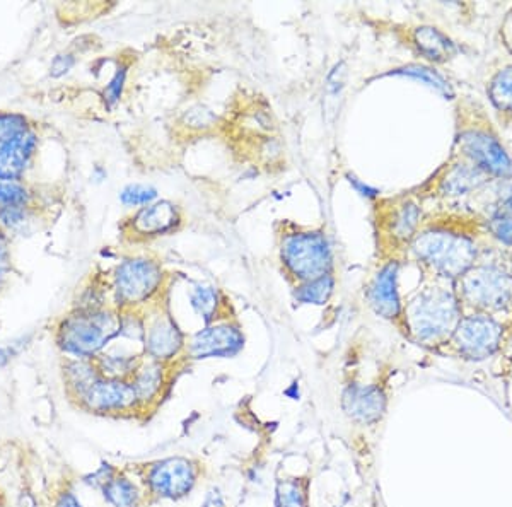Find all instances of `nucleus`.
<instances>
[{
	"label": "nucleus",
	"instance_id": "obj_1",
	"mask_svg": "<svg viewBox=\"0 0 512 507\" xmlns=\"http://www.w3.org/2000/svg\"><path fill=\"white\" fill-rule=\"evenodd\" d=\"M410 250L417 262L441 279H460L478 260L475 239L444 224L429 226L415 234Z\"/></svg>",
	"mask_w": 512,
	"mask_h": 507
},
{
	"label": "nucleus",
	"instance_id": "obj_2",
	"mask_svg": "<svg viewBox=\"0 0 512 507\" xmlns=\"http://www.w3.org/2000/svg\"><path fill=\"white\" fill-rule=\"evenodd\" d=\"M403 313L410 333L420 342L432 344L453 335L461 320V303L456 291L436 284L417 292Z\"/></svg>",
	"mask_w": 512,
	"mask_h": 507
},
{
	"label": "nucleus",
	"instance_id": "obj_3",
	"mask_svg": "<svg viewBox=\"0 0 512 507\" xmlns=\"http://www.w3.org/2000/svg\"><path fill=\"white\" fill-rule=\"evenodd\" d=\"M120 333V315L103 308H81L59 328V345L77 359L98 356Z\"/></svg>",
	"mask_w": 512,
	"mask_h": 507
},
{
	"label": "nucleus",
	"instance_id": "obj_4",
	"mask_svg": "<svg viewBox=\"0 0 512 507\" xmlns=\"http://www.w3.org/2000/svg\"><path fill=\"white\" fill-rule=\"evenodd\" d=\"M280 262L297 284L332 274L333 251L321 231H291L280 239Z\"/></svg>",
	"mask_w": 512,
	"mask_h": 507
},
{
	"label": "nucleus",
	"instance_id": "obj_5",
	"mask_svg": "<svg viewBox=\"0 0 512 507\" xmlns=\"http://www.w3.org/2000/svg\"><path fill=\"white\" fill-rule=\"evenodd\" d=\"M456 294L477 313H499L512 304L511 275L499 263L477 262L458 279Z\"/></svg>",
	"mask_w": 512,
	"mask_h": 507
},
{
	"label": "nucleus",
	"instance_id": "obj_6",
	"mask_svg": "<svg viewBox=\"0 0 512 507\" xmlns=\"http://www.w3.org/2000/svg\"><path fill=\"white\" fill-rule=\"evenodd\" d=\"M164 272L161 265L149 258H127L118 265L113 279V291L118 306L134 308L147 303L163 286Z\"/></svg>",
	"mask_w": 512,
	"mask_h": 507
},
{
	"label": "nucleus",
	"instance_id": "obj_7",
	"mask_svg": "<svg viewBox=\"0 0 512 507\" xmlns=\"http://www.w3.org/2000/svg\"><path fill=\"white\" fill-rule=\"evenodd\" d=\"M461 158L475 164L483 173L495 178H512V158L502 146L499 137L485 127H470L458 137Z\"/></svg>",
	"mask_w": 512,
	"mask_h": 507
},
{
	"label": "nucleus",
	"instance_id": "obj_8",
	"mask_svg": "<svg viewBox=\"0 0 512 507\" xmlns=\"http://www.w3.org/2000/svg\"><path fill=\"white\" fill-rule=\"evenodd\" d=\"M502 333V325L494 316L475 313L463 316L451 337L461 356L472 361H482L501 347Z\"/></svg>",
	"mask_w": 512,
	"mask_h": 507
},
{
	"label": "nucleus",
	"instance_id": "obj_9",
	"mask_svg": "<svg viewBox=\"0 0 512 507\" xmlns=\"http://www.w3.org/2000/svg\"><path fill=\"white\" fill-rule=\"evenodd\" d=\"M245 345V337L236 325L212 323L193 335L188 344V354L193 359L233 357Z\"/></svg>",
	"mask_w": 512,
	"mask_h": 507
},
{
	"label": "nucleus",
	"instance_id": "obj_10",
	"mask_svg": "<svg viewBox=\"0 0 512 507\" xmlns=\"http://www.w3.org/2000/svg\"><path fill=\"white\" fill-rule=\"evenodd\" d=\"M152 492L163 499L187 496L195 484V470L185 458H168L152 465L147 475Z\"/></svg>",
	"mask_w": 512,
	"mask_h": 507
},
{
	"label": "nucleus",
	"instance_id": "obj_11",
	"mask_svg": "<svg viewBox=\"0 0 512 507\" xmlns=\"http://www.w3.org/2000/svg\"><path fill=\"white\" fill-rule=\"evenodd\" d=\"M398 272H400V263L391 260L379 269L378 274L374 275L373 282L367 289L369 306L384 320H396L403 313L400 292H398Z\"/></svg>",
	"mask_w": 512,
	"mask_h": 507
},
{
	"label": "nucleus",
	"instance_id": "obj_12",
	"mask_svg": "<svg viewBox=\"0 0 512 507\" xmlns=\"http://www.w3.org/2000/svg\"><path fill=\"white\" fill-rule=\"evenodd\" d=\"M82 402L94 412H115L134 407L139 400L132 383L117 378H99L82 397Z\"/></svg>",
	"mask_w": 512,
	"mask_h": 507
},
{
	"label": "nucleus",
	"instance_id": "obj_13",
	"mask_svg": "<svg viewBox=\"0 0 512 507\" xmlns=\"http://www.w3.org/2000/svg\"><path fill=\"white\" fill-rule=\"evenodd\" d=\"M180 222V209L169 200H158L137 210V214L130 219V228L140 238H156L175 231Z\"/></svg>",
	"mask_w": 512,
	"mask_h": 507
},
{
	"label": "nucleus",
	"instance_id": "obj_14",
	"mask_svg": "<svg viewBox=\"0 0 512 507\" xmlns=\"http://www.w3.org/2000/svg\"><path fill=\"white\" fill-rule=\"evenodd\" d=\"M342 408L359 424H374L386 412V395L379 386L350 385L342 395Z\"/></svg>",
	"mask_w": 512,
	"mask_h": 507
},
{
	"label": "nucleus",
	"instance_id": "obj_15",
	"mask_svg": "<svg viewBox=\"0 0 512 507\" xmlns=\"http://www.w3.org/2000/svg\"><path fill=\"white\" fill-rule=\"evenodd\" d=\"M38 135L26 130L0 146V181H19L35 158Z\"/></svg>",
	"mask_w": 512,
	"mask_h": 507
},
{
	"label": "nucleus",
	"instance_id": "obj_16",
	"mask_svg": "<svg viewBox=\"0 0 512 507\" xmlns=\"http://www.w3.org/2000/svg\"><path fill=\"white\" fill-rule=\"evenodd\" d=\"M489 178L490 176L483 173L482 169H478L475 164L463 159V161H458L446 168L444 175L437 183V188L444 197L456 199V197L478 192L480 188L487 185Z\"/></svg>",
	"mask_w": 512,
	"mask_h": 507
},
{
	"label": "nucleus",
	"instance_id": "obj_17",
	"mask_svg": "<svg viewBox=\"0 0 512 507\" xmlns=\"http://www.w3.org/2000/svg\"><path fill=\"white\" fill-rule=\"evenodd\" d=\"M183 333L169 316H158L146 330V352L154 361H169L183 349Z\"/></svg>",
	"mask_w": 512,
	"mask_h": 507
},
{
	"label": "nucleus",
	"instance_id": "obj_18",
	"mask_svg": "<svg viewBox=\"0 0 512 507\" xmlns=\"http://www.w3.org/2000/svg\"><path fill=\"white\" fill-rule=\"evenodd\" d=\"M422 212L414 200H403L386 214V229L398 243L412 241L420 226Z\"/></svg>",
	"mask_w": 512,
	"mask_h": 507
},
{
	"label": "nucleus",
	"instance_id": "obj_19",
	"mask_svg": "<svg viewBox=\"0 0 512 507\" xmlns=\"http://www.w3.org/2000/svg\"><path fill=\"white\" fill-rule=\"evenodd\" d=\"M414 45L431 62H446L456 53L453 41L432 26H420L414 31Z\"/></svg>",
	"mask_w": 512,
	"mask_h": 507
},
{
	"label": "nucleus",
	"instance_id": "obj_20",
	"mask_svg": "<svg viewBox=\"0 0 512 507\" xmlns=\"http://www.w3.org/2000/svg\"><path fill=\"white\" fill-rule=\"evenodd\" d=\"M333 291H335V277L332 274L323 275L318 279L297 284L296 289H294V299L299 304L323 306V304L330 301Z\"/></svg>",
	"mask_w": 512,
	"mask_h": 507
},
{
	"label": "nucleus",
	"instance_id": "obj_21",
	"mask_svg": "<svg viewBox=\"0 0 512 507\" xmlns=\"http://www.w3.org/2000/svg\"><path fill=\"white\" fill-rule=\"evenodd\" d=\"M163 385V366L158 361L144 364L142 368L135 369L134 386L135 395L139 402H147L158 395Z\"/></svg>",
	"mask_w": 512,
	"mask_h": 507
},
{
	"label": "nucleus",
	"instance_id": "obj_22",
	"mask_svg": "<svg viewBox=\"0 0 512 507\" xmlns=\"http://www.w3.org/2000/svg\"><path fill=\"white\" fill-rule=\"evenodd\" d=\"M190 306L205 323L216 320L217 313L222 306V298L216 287L207 284H197L190 291Z\"/></svg>",
	"mask_w": 512,
	"mask_h": 507
},
{
	"label": "nucleus",
	"instance_id": "obj_23",
	"mask_svg": "<svg viewBox=\"0 0 512 507\" xmlns=\"http://www.w3.org/2000/svg\"><path fill=\"white\" fill-rule=\"evenodd\" d=\"M35 224V212L30 205H14L0 209V229L4 233H28Z\"/></svg>",
	"mask_w": 512,
	"mask_h": 507
},
{
	"label": "nucleus",
	"instance_id": "obj_24",
	"mask_svg": "<svg viewBox=\"0 0 512 507\" xmlns=\"http://www.w3.org/2000/svg\"><path fill=\"white\" fill-rule=\"evenodd\" d=\"M65 374H67L70 388L76 391L79 398L84 397L89 388L99 379L98 366H94V364L84 361V359L70 362Z\"/></svg>",
	"mask_w": 512,
	"mask_h": 507
},
{
	"label": "nucleus",
	"instance_id": "obj_25",
	"mask_svg": "<svg viewBox=\"0 0 512 507\" xmlns=\"http://www.w3.org/2000/svg\"><path fill=\"white\" fill-rule=\"evenodd\" d=\"M219 117L216 111L210 110L209 106L193 105L188 108L180 118V125L192 134H204L209 130L216 129Z\"/></svg>",
	"mask_w": 512,
	"mask_h": 507
},
{
	"label": "nucleus",
	"instance_id": "obj_26",
	"mask_svg": "<svg viewBox=\"0 0 512 507\" xmlns=\"http://www.w3.org/2000/svg\"><path fill=\"white\" fill-rule=\"evenodd\" d=\"M490 101L502 113H512V65L499 70L489 86Z\"/></svg>",
	"mask_w": 512,
	"mask_h": 507
},
{
	"label": "nucleus",
	"instance_id": "obj_27",
	"mask_svg": "<svg viewBox=\"0 0 512 507\" xmlns=\"http://www.w3.org/2000/svg\"><path fill=\"white\" fill-rule=\"evenodd\" d=\"M395 76H407L417 81H422L427 86H431L432 89H436L437 93L444 94L446 98H453V89L449 86V82L444 79L443 76H439L436 70L424 67V65H407L403 69H398L393 72Z\"/></svg>",
	"mask_w": 512,
	"mask_h": 507
},
{
	"label": "nucleus",
	"instance_id": "obj_28",
	"mask_svg": "<svg viewBox=\"0 0 512 507\" xmlns=\"http://www.w3.org/2000/svg\"><path fill=\"white\" fill-rule=\"evenodd\" d=\"M103 492L113 507H134L139 501V492L127 478H113L103 487Z\"/></svg>",
	"mask_w": 512,
	"mask_h": 507
},
{
	"label": "nucleus",
	"instance_id": "obj_29",
	"mask_svg": "<svg viewBox=\"0 0 512 507\" xmlns=\"http://www.w3.org/2000/svg\"><path fill=\"white\" fill-rule=\"evenodd\" d=\"M156 200H158V190L151 185L132 183L120 192V202L125 207H132V209H142V207L154 204Z\"/></svg>",
	"mask_w": 512,
	"mask_h": 507
},
{
	"label": "nucleus",
	"instance_id": "obj_30",
	"mask_svg": "<svg viewBox=\"0 0 512 507\" xmlns=\"http://www.w3.org/2000/svg\"><path fill=\"white\" fill-rule=\"evenodd\" d=\"M275 507H308L304 489L297 480H280L277 485Z\"/></svg>",
	"mask_w": 512,
	"mask_h": 507
},
{
	"label": "nucleus",
	"instance_id": "obj_31",
	"mask_svg": "<svg viewBox=\"0 0 512 507\" xmlns=\"http://www.w3.org/2000/svg\"><path fill=\"white\" fill-rule=\"evenodd\" d=\"M30 190L19 181H0V209L14 205H30Z\"/></svg>",
	"mask_w": 512,
	"mask_h": 507
},
{
	"label": "nucleus",
	"instance_id": "obj_32",
	"mask_svg": "<svg viewBox=\"0 0 512 507\" xmlns=\"http://www.w3.org/2000/svg\"><path fill=\"white\" fill-rule=\"evenodd\" d=\"M30 130L28 118L18 113H0V146Z\"/></svg>",
	"mask_w": 512,
	"mask_h": 507
},
{
	"label": "nucleus",
	"instance_id": "obj_33",
	"mask_svg": "<svg viewBox=\"0 0 512 507\" xmlns=\"http://www.w3.org/2000/svg\"><path fill=\"white\" fill-rule=\"evenodd\" d=\"M487 210L489 217L512 216V183H502L495 188Z\"/></svg>",
	"mask_w": 512,
	"mask_h": 507
},
{
	"label": "nucleus",
	"instance_id": "obj_34",
	"mask_svg": "<svg viewBox=\"0 0 512 507\" xmlns=\"http://www.w3.org/2000/svg\"><path fill=\"white\" fill-rule=\"evenodd\" d=\"M487 231L504 245L512 246V216L487 217Z\"/></svg>",
	"mask_w": 512,
	"mask_h": 507
},
{
	"label": "nucleus",
	"instance_id": "obj_35",
	"mask_svg": "<svg viewBox=\"0 0 512 507\" xmlns=\"http://www.w3.org/2000/svg\"><path fill=\"white\" fill-rule=\"evenodd\" d=\"M125 81H127V65L118 67L117 72L111 77V81L106 84L105 96L106 105L113 108L117 105L120 98H122L123 88H125Z\"/></svg>",
	"mask_w": 512,
	"mask_h": 507
},
{
	"label": "nucleus",
	"instance_id": "obj_36",
	"mask_svg": "<svg viewBox=\"0 0 512 507\" xmlns=\"http://www.w3.org/2000/svg\"><path fill=\"white\" fill-rule=\"evenodd\" d=\"M12 260L9 250V239L7 234L0 229V289L6 286L7 279L11 275Z\"/></svg>",
	"mask_w": 512,
	"mask_h": 507
},
{
	"label": "nucleus",
	"instance_id": "obj_37",
	"mask_svg": "<svg viewBox=\"0 0 512 507\" xmlns=\"http://www.w3.org/2000/svg\"><path fill=\"white\" fill-rule=\"evenodd\" d=\"M31 335L16 338L7 345H0V369L6 366L7 362H11L14 357L21 354V350L26 349V345L30 342Z\"/></svg>",
	"mask_w": 512,
	"mask_h": 507
},
{
	"label": "nucleus",
	"instance_id": "obj_38",
	"mask_svg": "<svg viewBox=\"0 0 512 507\" xmlns=\"http://www.w3.org/2000/svg\"><path fill=\"white\" fill-rule=\"evenodd\" d=\"M74 65H76V57L72 53H59L50 65V76L64 77L65 74H69L70 70L74 69Z\"/></svg>",
	"mask_w": 512,
	"mask_h": 507
},
{
	"label": "nucleus",
	"instance_id": "obj_39",
	"mask_svg": "<svg viewBox=\"0 0 512 507\" xmlns=\"http://www.w3.org/2000/svg\"><path fill=\"white\" fill-rule=\"evenodd\" d=\"M344 82L345 65L337 64L333 67L328 79H326V91H328V94H332V96H337V94L342 91V88H344Z\"/></svg>",
	"mask_w": 512,
	"mask_h": 507
},
{
	"label": "nucleus",
	"instance_id": "obj_40",
	"mask_svg": "<svg viewBox=\"0 0 512 507\" xmlns=\"http://www.w3.org/2000/svg\"><path fill=\"white\" fill-rule=\"evenodd\" d=\"M347 180H349L350 187L354 188L355 192L362 195V197H366V199H376L378 197V190H374L373 187L362 183L357 176L347 175Z\"/></svg>",
	"mask_w": 512,
	"mask_h": 507
},
{
	"label": "nucleus",
	"instance_id": "obj_41",
	"mask_svg": "<svg viewBox=\"0 0 512 507\" xmlns=\"http://www.w3.org/2000/svg\"><path fill=\"white\" fill-rule=\"evenodd\" d=\"M113 478H115L113 477V468H111L110 465H103V467L99 468L98 472L86 478V482L93 485H103V487H105Z\"/></svg>",
	"mask_w": 512,
	"mask_h": 507
},
{
	"label": "nucleus",
	"instance_id": "obj_42",
	"mask_svg": "<svg viewBox=\"0 0 512 507\" xmlns=\"http://www.w3.org/2000/svg\"><path fill=\"white\" fill-rule=\"evenodd\" d=\"M57 507H82L81 502L77 501V497L72 492H65L57 501Z\"/></svg>",
	"mask_w": 512,
	"mask_h": 507
},
{
	"label": "nucleus",
	"instance_id": "obj_43",
	"mask_svg": "<svg viewBox=\"0 0 512 507\" xmlns=\"http://www.w3.org/2000/svg\"><path fill=\"white\" fill-rule=\"evenodd\" d=\"M204 507H224L221 494L217 490H210L209 496L205 499Z\"/></svg>",
	"mask_w": 512,
	"mask_h": 507
},
{
	"label": "nucleus",
	"instance_id": "obj_44",
	"mask_svg": "<svg viewBox=\"0 0 512 507\" xmlns=\"http://www.w3.org/2000/svg\"><path fill=\"white\" fill-rule=\"evenodd\" d=\"M23 507H35V502H33L31 497H23Z\"/></svg>",
	"mask_w": 512,
	"mask_h": 507
},
{
	"label": "nucleus",
	"instance_id": "obj_45",
	"mask_svg": "<svg viewBox=\"0 0 512 507\" xmlns=\"http://www.w3.org/2000/svg\"><path fill=\"white\" fill-rule=\"evenodd\" d=\"M509 275H511V280H512V258H511V272H509Z\"/></svg>",
	"mask_w": 512,
	"mask_h": 507
}]
</instances>
